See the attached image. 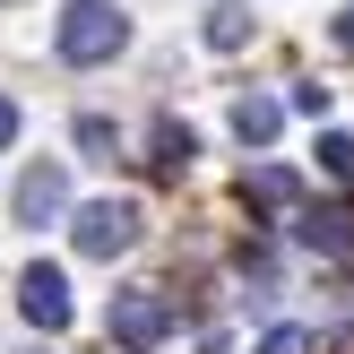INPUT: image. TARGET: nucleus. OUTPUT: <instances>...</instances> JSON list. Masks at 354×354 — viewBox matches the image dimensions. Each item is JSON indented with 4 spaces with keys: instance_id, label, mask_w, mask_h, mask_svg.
I'll return each mask as SVG.
<instances>
[{
    "instance_id": "nucleus-14",
    "label": "nucleus",
    "mask_w": 354,
    "mask_h": 354,
    "mask_svg": "<svg viewBox=\"0 0 354 354\" xmlns=\"http://www.w3.org/2000/svg\"><path fill=\"white\" fill-rule=\"evenodd\" d=\"M294 113L320 121V113H328V86H320V78H294Z\"/></svg>"
},
{
    "instance_id": "nucleus-16",
    "label": "nucleus",
    "mask_w": 354,
    "mask_h": 354,
    "mask_svg": "<svg viewBox=\"0 0 354 354\" xmlns=\"http://www.w3.org/2000/svg\"><path fill=\"white\" fill-rule=\"evenodd\" d=\"M337 44H354V9H346V17H337Z\"/></svg>"
},
{
    "instance_id": "nucleus-15",
    "label": "nucleus",
    "mask_w": 354,
    "mask_h": 354,
    "mask_svg": "<svg viewBox=\"0 0 354 354\" xmlns=\"http://www.w3.org/2000/svg\"><path fill=\"white\" fill-rule=\"evenodd\" d=\"M9 138H17V104L0 95V147H9Z\"/></svg>"
},
{
    "instance_id": "nucleus-6",
    "label": "nucleus",
    "mask_w": 354,
    "mask_h": 354,
    "mask_svg": "<svg viewBox=\"0 0 354 354\" xmlns=\"http://www.w3.org/2000/svg\"><path fill=\"white\" fill-rule=\"evenodd\" d=\"M69 207V182H61V165H35L26 182H17V225H52Z\"/></svg>"
},
{
    "instance_id": "nucleus-8",
    "label": "nucleus",
    "mask_w": 354,
    "mask_h": 354,
    "mask_svg": "<svg viewBox=\"0 0 354 354\" xmlns=\"http://www.w3.org/2000/svg\"><path fill=\"white\" fill-rule=\"evenodd\" d=\"M242 199H251V207H294L303 182H294L286 165H259V173H242Z\"/></svg>"
},
{
    "instance_id": "nucleus-7",
    "label": "nucleus",
    "mask_w": 354,
    "mask_h": 354,
    "mask_svg": "<svg viewBox=\"0 0 354 354\" xmlns=\"http://www.w3.org/2000/svg\"><path fill=\"white\" fill-rule=\"evenodd\" d=\"M277 130H286V113H277L268 95H242V104H234V138H242V147H268Z\"/></svg>"
},
{
    "instance_id": "nucleus-2",
    "label": "nucleus",
    "mask_w": 354,
    "mask_h": 354,
    "mask_svg": "<svg viewBox=\"0 0 354 354\" xmlns=\"http://www.w3.org/2000/svg\"><path fill=\"white\" fill-rule=\"evenodd\" d=\"M104 337L113 346H130V354H156L173 337V303L156 286H138V294H113V320H104Z\"/></svg>"
},
{
    "instance_id": "nucleus-5",
    "label": "nucleus",
    "mask_w": 354,
    "mask_h": 354,
    "mask_svg": "<svg viewBox=\"0 0 354 354\" xmlns=\"http://www.w3.org/2000/svg\"><path fill=\"white\" fill-rule=\"evenodd\" d=\"M294 242H303V251H328V259L354 251V207H320L311 199L303 216H294Z\"/></svg>"
},
{
    "instance_id": "nucleus-17",
    "label": "nucleus",
    "mask_w": 354,
    "mask_h": 354,
    "mask_svg": "<svg viewBox=\"0 0 354 354\" xmlns=\"http://www.w3.org/2000/svg\"><path fill=\"white\" fill-rule=\"evenodd\" d=\"M26 354H35V346H26Z\"/></svg>"
},
{
    "instance_id": "nucleus-13",
    "label": "nucleus",
    "mask_w": 354,
    "mask_h": 354,
    "mask_svg": "<svg viewBox=\"0 0 354 354\" xmlns=\"http://www.w3.org/2000/svg\"><path fill=\"white\" fill-rule=\"evenodd\" d=\"M78 147H86V156H104V165H113V121H95V113H86V121H78Z\"/></svg>"
},
{
    "instance_id": "nucleus-4",
    "label": "nucleus",
    "mask_w": 354,
    "mask_h": 354,
    "mask_svg": "<svg viewBox=\"0 0 354 354\" xmlns=\"http://www.w3.org/2000/svg\"><path fill=\"white\" fill-rule=\"evenodd\" d=\"M17 311H26L44 337H61V328H69V277L61 268H26V277H17Z\"/></svg>"
},
{
    "instance_id": "nucleus-9",
    "label": "nucleus",
    "mask_w": 354,
    "mask_h": 354,
    "mask_svg": "<svg viewBox=\"0 0 354 354\" xmlns=\"http://www.w3.org/2000/svg\"><path fill=\"white\" fill-rule=\"evenodd\" d=\"M207 44H216V52L251 44V0H216V9H207Z\"/></svg>"
},
{
    "instance_id": "nucleus-10",
    "label": "nucleus",
    "mask_w": 354,
    "mask_h": 354,
    "mask_svg": "<svg viewBox=\"0 0 354 354\" xmlns=\"http://www.w3.org/2000/svg\"><path fill=\"white\" fill-rule=\"evenodd\" d=\"M190 156H199V138H190L182 121H156V156H147V165L156 173H190Z\"/></svg>"
},
{
    "instance_id": "nucleus-12",
    "label": "nucleus",
    "mask_w": 354,
    "mask_h": 354,
    "mask_svg": "<svg viewBox=\"0 0 354 354\" xmlns=\"http://www.w3.org/2000/svg\"><path fill=\"white\" fill-rule=\"evenodd\" d=\"M251 354H311V328H268Z\"/></svg>"
},
{
    "instance_id": "nucleus-1",
    "label": "nucleus",
    "mask_w": 354,
    "mask_h": 354,
    "mask_svg": "<svg viewBox=\"0 0 354 354\" xmlns=\"http://www.w3.org/2000/svg\"><path fill=\"white\" fill-rule=\"evenodd\" d=\"M52 44H61L69 69H95V61H113V52L130 44V17H121L113 0H69L61 26H52Z\"/></svg>"
},
{
    "instance_id": "nucleus-3",
    "label": "nucleus",
    "mask_w": 354,
    "mask_h": 354,
    "mask_svg": "<svg viewBox=\"0 0 354 354\" xmlns=\"http://www.w3.org/2000/svg\"><path fill=\"white\" fill-rule=\"evenodd\" d=\"M138 242V199H95V207H78V251L86 259H121Z\"/></svg>"
},
{
    "instance_id": "nucleus-11",
    "label": "nucleus",
    "mask_w": 354,
    "mask_h": 354,
    "mask_svg": "<svg viewBox=\"0 0 354 354\" xmlns=\"http://www.w3.org/2000/svg\"><path fill=\"white\" fill-rule=\"evenodd\" d=\"M320 165L337 173V182H354V138L346 130H320Z\"/></svg>"
}]
</instances>
